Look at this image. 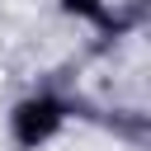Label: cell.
<instances>
[{
  "instance_id": "1",
  "label": "cell",
  "mask_w": 151,
  "mask_h": 151,
  "mask_svg": "<svg viewBox=\"0 0 151 151\" xmlns=\"http://www.w3.org/2000/svg\"><path fill=\"white\" fill-rule=\"evenodd\" d=\"M57 123H61V104L57 99H28L14 113V137L24 146H38V142H47L57 132Z\"/></svg>"
},
{
  "instance_id": "2",
  "label": "cell",
  "mask_w": 151,
  "mask_h": 151,
  "mask_svg": "<svg viewBox=\"0 0 151 151\" xmlns=\"http://www.w3.org/2000/svg\"><path fill=\"white\" fill-rule=\"evenodd\" d=\"M71 9H80V14H99V0H66Z\"/></svg>"
}]
</instances>
